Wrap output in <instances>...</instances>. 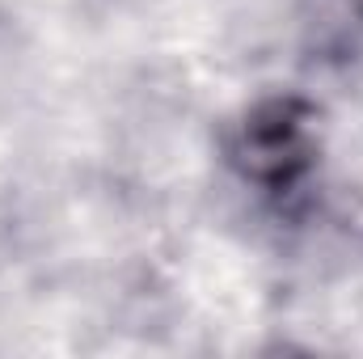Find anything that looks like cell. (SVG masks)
<instances>
[{
  "label": "cell",
  "instance_id": "cell-1",
  "mask_svg": "<svg viewBox=\"0 0 363 359\" xmlns=\"http://www.w3.org/2000/svg\"><path fill=\"white\" fill-rule=\"evenodd\" d=\"M325 110L308 93L274 89L245 101L224 127V165L262 194H291L317 174L325 153Z\"/></svg>",
  "mask_w": 363,
  "mask_h": 359
},
{
  "label": "cell",
  "instance_id": "cell-2",
  "mask_svg": "<svg viewBox=\"0 0 363 359\" xmlns=\"http://www.w3.org/2000/svg\"><path fill=\"white\" fill-rule=\"evenodd\" d=\"M347 4H351V9H355V13L363 17V0H347Z\"/></svg>",
  "mask_w": 363,
  "mask_h": 359
}]
</instances>
